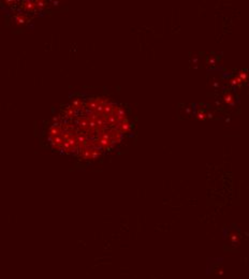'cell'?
Masks as SVG:
<instances>
[{"label": "cell", "mask_w": 249, "mask_h": 279, "mask_svg": "<svg viewBox=\"0 0 249 279\" xmlns=\"http://www.w3.org/2000/svg\"><path fill=\"white\" fill-rule=\"evenodd\" d=\"M23 8L26 11H34L37 10L35 8V1H25L23 3Z\"/></svg>", "instance_id": "obj_1"}, {"label": "cell", "mask_w": 249, "mask_h": 279, "mask_svg": "<svg viewBox=\"0 0 249 279\" xmlns=\"http://www.w3.org/2000/svg\"><path fill=\"white\" fill-rule=\"evenodd\" d=\"M238 77L241 78L242 81H245L246 82L247 81V73H246V72H244V71H242L241 73H239V75H238Z\"/></svg>", "instance_id": "obj_4"}, {"label": "cell", "mask_w": 249, "mask_h": 279, "mask_svg": "<svg viewBox=\"0 0 249 279\" xmlns=\"http://www.w3.org/2000/svg\"><path fill=\"white\" fill-rule=\"evenodd\" d=\"M15 22L17 24H24L26 22V16L24 15V14H19V15H16L15 16Z\"/></svg>", "instance_id": "obj_2"}, {"label": "cell", "mask_w": 249, "mask_h": 279, "mask_svg": "<svg viewBox=\"0 0 249 279\" xmlns=\"http://www.w3.org/2000/svg\"><path fill=\"white\" fill-rule=\"evenodd\" d=\"M200 119H204L205 118V114H203V113H199V116H198Z\"/></svg>", "instance_id": "obj_5"}, {"label": "cell", "mask_w": 249, "mask_h": 279, "mask_svg": "<svg viewBox=\"0 0 249 279\" xmlns=\"http://www.w3.org/2000/svg\"><path fill=\"white\" fill-rule=\"evenodd\" d=\"M224 101H226L228 104H230V105H233V104H234L233 97H232V95H230V94H228V95L224 96Z\"/></svg>", "instance_id": "obj_3"}]
</instances>
